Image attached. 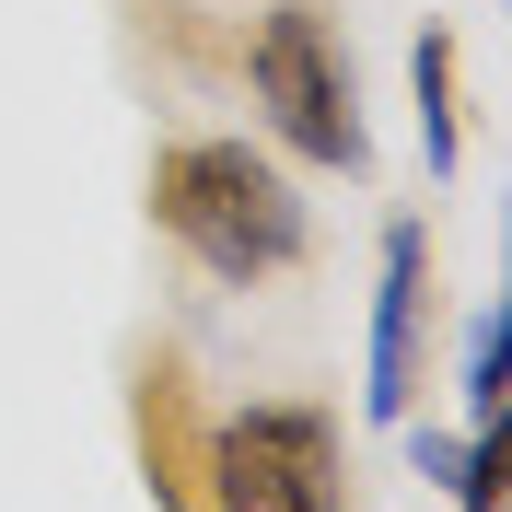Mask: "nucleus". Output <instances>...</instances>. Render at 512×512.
<instances>
[{
	"instance_id": "1",
	"label": "nucleus",
	"mask_w": 512,
	"mask_h": 512,
	"mask_svg": "<svg viewBox=\"0 0 512 512\" xmlns=\"http://www.w3.org/2000/svg\"><path fill=\"white\" fill-rule=\"evenodd\" d=\"M152 210H163V233H175L210 280H268V268L303 256V198H291L280 163H256L245 140H187V152H163Z\"/></svg>"
},
{
	"instance_id": "2",
	"label": "nucleus",
	"mask_w": 512,
	"mask_h": 512,
	"mask_svg": "<svg viewBox=\"0 0 512 512\" xmlns=\"http://www.w3.org/2000/svg\"><path fill=\"white\" fill-rule=\"evenodd\" d=\"M256 105H268V128H280L291 152L338 163V175H361V105H350V59L326 47V24L303 12V0H280L268 24H256Z\"/></svg>"
},
{
	"instance_id": "3",
	"label": "nucleus",
	"mask_w": 512,
	"mask_h": 512,
	"mask_svg": "<svg viewBox=\"0 0 512 512\" xmlns=\"http://www.w3.org/2000/svg\"><path fill=\"white\" fill-rule=\"evenodd\" d=\"M210 512H338V431L315 408H245L210 431Z\"/></svg>"
},
{
	"instance_id": "4",
	"label": "nucleus",
	"mask_w": 512,
	"mask_h": 512,
	"mask_svg": "<svg viewBox=\"0 0 512 512\" xmlns=\"http://www.w3.org/2000/svg\"><path fill=\"white\" fill-rule=\"evenodd\" d=\"M408 350H419V222L384 233V303H373V408H408Z\"/></svg>"
},
{
	"instance_id": "5",
	"label": "nucleus",
	"mask_w": 512,
	"mask_h": 512,
	"mask_svg": "<svg viewBox=\"0 0 512 512\" xmlns=\"http://www.w3.org/2000/svg\"><path fill=\"white\" fill-rule=\"evenodd\" d=\"M408 82H419V152H431V175H454V47L443 35L408 47Z\"/></svg>"
},
{
	"instance_id": "6",
	"label": "nucleus",
	"mask_w": 512,
	"mask_h": 512,
	"mask_svg": "<svg viewBox=\"0 0 512 512\" xmlns=\"http://www.w3.org/2000/svg\"><path fill=\"white\" fill-rule=\"evenodd\" d=\"M501 338H512L501 315H478V338H466V384H478V419H501V396H512V384H501Z\"/></svg>"
}]
</instances>
